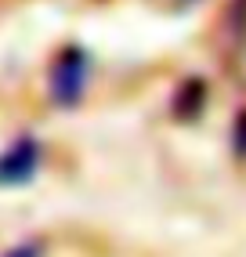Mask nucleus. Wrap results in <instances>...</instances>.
<instances>
[{
	"mask_svg": "<svg viewBox=\"0 0 246 257\" xmlns=\"http://www.w3.org/2000/svg\"><path fill=\"white\" fill-rule=\"evenodd\" d=\"M83 83H87V55L80 47H69L51 73V98L58 105H76L83 94Z\"/></svg>",
	"mask_w": 246,
	"mask_h": 257,
	"instance_id": "f257e3e1",
	"label": "nucleus"
},
{
	"mask_svg": "<svg viewBox=\"0 0 246 257\" xmlns=\"http://www.w3.org/2000/svg\"><path fill=\"white\" fill-rule=\"evenodd\" d=\"M37 160H40L37 142L22 138L4 160H0V185H26L33 174H37Z\"/></svg>",
	"mask_w": 246,
	"mask_h": 257,
	"instance_id": "f03ea898",
	"label": "nucleus"
},
{
	"mask_svg": "<svg viewBox=\"0 0 246 257\" xmlns=\"http://www.w3.org/2000/svg\"><path fill=\"white\" fill-rule=\"evenodd\" d=\"M11 257H40V246H19Z\"/></svg>",
	"mask_w": 246,
	"mask_h": 257,
	"instance_id": "7ed1b4c3",
	"label": "nucleus"
},
{
	"mask_svg": "<svg viewBox=\"0 0 246 257\" xmlns=\"http://www.w3.org/2000/svg\"><path fill=\"white\" fill-rule=\"evenodd\" d=\"M239 145L246 149V116H242V127H239Z\"/></svg>",
	"mask_w": 246,
	"mask_h": 257,
	"instance_id": "20e7f679",
	"label": "nucleus"
}]
</instances>
